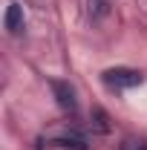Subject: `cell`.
<instances>
[{
  "label": "cell",
  "mask_w": 147,
  "mask_h": 150,
  "mask_svg": "<svg viewBox=\"0 0 147 150\" xmlns=\"http://www.w3.org/2000/svg\"><path fill=\"white\" fill-rule=\"evenodd\" d=\"M49 87H52V95H55L58 107H61L64 112H75V110H78V101H75V90L69 87V81H52Z\"/></svg>",
  "instance_id": "obj_2"
},
{
  "label": "cell",
  "mask_w": 147,
  "mask_h": 150,
  "mask_svg": "<svg viewBox=\"0 0 147 150\" xmlns=\"http://www.w3.org/2000/svg\"><path fill=\"white\" fill-rule=\"evenodd\" d=\"M3 23H6V29H9L12 35H18L20 29H23V6H20V3H9Z\"/></svg>",
  "instance_id": "obj_3"
},
{
  "label": "cell",
  "mask_w": 147,
  "mask_h": 150,
  "mask_svg": "<svg viewBox=\"0 0 147 150\" xmlns=\"http://www.w3.org/2000/svg\"><path fill=\"white\" fill-rule=\"evenodd\" d=\"M124 150H147V144H144V142H127Z\"/></svg>",
  "instance_id": "obj_5"
},
{
  "label": "cell",
  "mask_w": 147,
  "mask_h": 150,
  "mask_svg": "<svg viewBox=\"0 0 147 150\" xmlns=\"http://www.w3.org/2000/svg\"><path fill=\"white\" fill-rule=\"evenodd\" d=\"M84 6H87V18H90L92 23H98V20H104L110 15L112 0H84Z\"/></svg>",
  "instance_id": "obj_4"
},
{
  "label": "cell",
  "mask_w": 147,
  "mask_h": 150,
  "mask_svg": "<svg viewBox=\"0 0 147 150\" xmlns=\"http://www.w3.org/2000/svg\"><path fill=\"white\" fill-rule=\"evenodd\" d=\"M101 81L107 90H133V87L144 84V72L130 69V67H112V69L101 72Z\"/></svg>",
  "instance_id": "obj_1"
}]
</instances>
